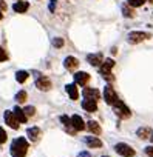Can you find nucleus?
I'll return each mask as SVG.
<instances>
[{"mask_svg": "<svg viewBox=\"0 0 153 157\" xmlns=\"http://www.w3.org/2000/svg\"><path fill=\"white\" fill-rule=\"evenodd\" d=\"M87 60H88L90 65H93V66H99V65H102L104 57H102L101 52H96V54H88V56H87Z\"/></svg>", "mask_w": 153, "mask_h": 157, "instance_id": "11", "label": "nucleus"}, {"mask_svg": "<svg viewBox=\"0 0 153 157\" xmlns=\"http://www.w3.org/2000/svg\"><path fill=\"white\" fill-rule=\"evenodd\" d=\"M104 99H105V102L108 103V105H115L119 99H118V94H116V91L110 86V85H107L105 86V90H104Z\"/></svg>", "mask_w": 153, "mask_h": 157, "instance_id": "6", "label": "nucleus"}, {"mask_svg": "<svg viewBox=\"0 0 153 157\" xmlns=\"http://www.w3.org/2000/svg\"><path fill=\"white\" fill-rule=\"evenodd\" d=\"M82 108H84L85 111H88V113H95V111L98 109V103H96V100L85 99V100L82 102Z\"/></svg>", "mask_w": 153, "mask_h": 157, "instance_id": "14", "label": "nucleus"}, {"mask_svg": "<svg viewBox=\"0 0 153 157\" xmlns=\"http://www.w3.org/2000/svg\"><path fill=\"white\" fill-rule=\"evenodd\" d=\"M150 140H151V142H153V136H151V137H150Z\"/></svg>", "mask_w": 153, "mask_h": 157, "instance_id": "36", "label": "nucleus"}, {"mask_svg": "<svg viewBox=\"0 0 153 157\" xmlns=\"http://www.w3.org/2000/svg\"><path fill=\"white\" fill-rule=\"evenodd\" d=\"M2 17H3V16H2V11H0V19H2Z\"/></svg>", "mask_w": 153, "mask_h": 157, "instance_id": "35", "label": "nucleus"}, {"mask_svg": "<svg viewBox=\"0 0 153 157\" xmlns=\"http://www.w3.org/2000/svg\"><path fill=\"white\" fill-rule=\"evenodd\" d=\"M136 134H138L139 139H150V137L153 136V134H151V128H148V126L139 128V129L136 131Z\"/></svg>", "mask_w": 153, "mask_h": 157, "instance_id": "18", "label": "nucleus"}, {"mask_svg": "<svg viewBox=\"0 0 153 157\" xmlns=\"http://www.w3.org/2000/svg\"><path fill=\"white\" fill-rule=\"evenodd\" d=\"M25 114H26V117H31V116H34L36 114V108L34 106H25Z\"/></svg>", "mask_w": 153, "mask_h": 157, "instance_id": "27", "label": "nucleus"}, {"mask_svg": "<svg viewBox=\"0 0 153 157\" xmlns=\"http://www.w3.org/2000/svg\"><path fill=\"white\" fill-rule=\"evenodd\" d=\"M115 151L119 155H122V157H133L135 155V149L130 145H127V143H116L115 145Z\"/></svg>", "mask_w": 153, "mask_h": 157, "instance_id": "5", "label": "nucleus"}, {"mask_svg": "<svg viewBox=\"0 0 153 157\" xmlns=\"http://www.w3.org/2000/svg\"><path fill=\"white\" fill-rule=\"evenodd\" d=\"M26 97H28V94H26L25 91H19V93L16 94V97H14V99H16V102H17V103H23V102L26 100Z\"/></svg>", "mask_w": 153, "mask_h": 157, "instance_id": "23", "label": "nucleus"}, {"mask_svg": "<svg viewBox=\"0 0 153 157\" xmlns=\"http://www.w3.org/2000/svg\"><path fill=\"white\" fill-rule=\"evenodd\" d=\"M147 39H150V34H148V33H142V31H133V33H130L128 37H127L128 43H131V45L141 43V42L147 40Z\"/></svg>", "mask_w": 153, "mask_h": 157, "instance_id": "3", "label": "nucleus"}, {"mask_svg": "<svg viewBox=\"0 0 153 157\" xmlns=\"http://www.w3.org/2000/svg\"><path fill=\"white\" fill-rule=\"evenodd\" d=\"M113 66H115V60H113V59H105V60L102 62L101 68H99L101 74L107 78V80H113V74H111Z\"/></svg>", "mask_w": 153, "mask_h": 157, "instance_id": "2", "label": "nucleus"}, {"mask_svg": "<svg viewBox=\"0 0 153 157\" xmlns=\"http://www.w3.org/2000/svg\"><path fill=\"white\" fill-rule=\"evenodd\" d=\"M5 122H6V125L10 126V128H13V129H19V120H17V117L14 116V113L13 111H5Z\"/></svg>", "mask_w": 153, "mask_h": 157, "instance_id": "8", "label": "nucleus"}, {"mask_svg": "<svg viewBox=\"0 0 153 157\" xmlns=\"http://www.w3.org/2000/svg\"><path fill=\"white\" fill-rule=\"evenodd\" d=\"M63 66H65L66 69H70V71H74L76 68L79 66V60L76 59V57H71V56H68V57L63 60Z\"/></svg>", "mask_w": 153, "mask_h": 157, "instance_id": "13", "label": "nucleus"}, {"mask_svg": "<svg viewBox=\"0 0 153 157\" xmlns=\"http://www.w3.org/2000/svg\"><path fill=\"white\" fill-rule=\"evenodd\" d=\"M113 108H115L116 116H118V117H121V119H128V117L131 116L130 109L127 108V105H124V102H122V100H118V102L113 105Z\"/></svg>", "mask_w": 153, "mask_h": 157, "instance_id": "4", "label": "nucleus"}, {"mask_svg": "<svg viewBox=\"0 0 153 157\" xmlns=\"http://www.w3.org/2000/svg\"><path fill=\"white\" fill-rule=\"evenodd\" d=\"M54 6H56V0H51V5H50V10L54 11Z\"/></svg>", "mask_w": 153, "mask_h": 157, "instance_id": "34", "label": "nucleus"}, {"mask_svg": "<svg viewBox=\"0 0 153 157\" xmlns=\"http://www.w3.org/2000/svg\"><path fill=\"white\" fill-rule=\"evenodd\" d=\"M145 154H147L148 157H153V146H147V148H145Z\"/></svg>", "mask_w": 153, "mask_h": 157, "instance_id": "31", "label": "nucleus"}, {"mask_svg": "<svg viewBox=\"0 0 153 157\" xmlns=\"http://www.w3.org/2000/svg\"><path fill=\"white\" fill-rule=\"evenodd\" d=\"M6 139H8V136H6L5 129H3V128H0V145L5 143V142H6Z\"/></svg>", "mask_w": 153, "mask_h": 157, "instance_id": "29", "label": "nucleus"}, {"mask_svg": "<svg viewBox=\"0 0 153 157\" xmlns=\"http://www.w3.org/2000/svg\"><path fill=\"white\" fill-rule=\"evenodd\" d=\"M79 157H91V155H90V152L84 151V152H81V154H79Z\"/></svg>", "mask_w": 153, "mask_h": 157, "instance_id": "33", "label": "nucleus"}, {"mask_svg": "<svg viewBox=\"0 0 153 157\" xmlns=\"http://www.w3.org/2000/svg\"><path fill=\"white\" fill-rule=\"evenodd\" d=\"M65 90H66V93H68V96H70V99H71V100H76V99L79 97V91H78V88H76V85H74V83L66 85V86H65Z\"/></svg>", "mask_w": 153, "mask_h": 157, "instance_id": "17", "label": "nucleus"}, {"mask_svg": "<svg viewBox=\"0 0 153 157\" xmlns=\"http://www.w3.org/2000/svg\"><path fill=\"white\" fill-rule=\"evenodd\" d=\"M85 143H87L90 148H101V146H102V142H101L98 137H85Z\"/></svg>", "mask_w": 153, "mask_h": 157, "instance_id": "20", "label": "nucleus"}, {"mask_svg": "<svg viewBox=\"0 0 153 157\" xmlns=\"http://www.w3.org/2000/svg\"><path fill=\"white\" fill-rule=\"evenodd\" d=\"M36 86H37L40 91H50V88H51V82H50V78H48L46 75L39 74V75L36 77Z\"/></svg>", "mask_w": 153, "mask_h": 157, "instance_id": "7", "label": "nucleus"}, {"mask_svg": "<svg viewBox=\"0 0 153 157\" xmlns=\"http://www.w3.org/2000/svg\"><path fill=\"white\" fill-rule=\"evenodd\" d=\"M102 157H108V155H102Z\"/></svg>", "mask_w": 153, "mask_h": 157, "instance_id": "38", "label": "nucleus"}, {"mask_svg": "<svg viewBox=\"0 0 153 157\" xmlns=\"http://www.w3.org/2000/svg\"><path fill=\"white\" fill-rule=\"evenodd\" d=\"M28 71H17L16 72V80L19 82V83H23L25 80H26V78H28Z\"/></svg>", "mask_w": 153, "mask_h": 157, "instance_id": "22", "label": "nucleus"}, {"mask_svg": "<svg viewBox=\"0 0 153 157\" xmlns=\"http://www.w3.org/2000/svg\"><path fill=\"white\" fill-rule=\"evenodd\" d=\"M28 8H30V3L25 2V0L14 3V6H13V10H14L16 13H25V11H28Z\"/></svg>", "mask_w": 153, "mask_h": 157, "instance_id": "19", "label": "nucleus"}, {"mask_svg": "<svg viewBox=\"0 0 153 157\" xmlns=\"http://www.w3.org/2000/svg\"><path fill=\"white\" fill-rule=\"evenodd\" d=\"M88 80H90V74H88V72L81 71V72H76V74H74V82H76V85L85 86V85L88 83Z\"/></svg>", "mask_w": 153, "mask_h": 157, "instance_id": "9", "label": "nucleus"}, {"mask_svg": "<svg viewBox=\"0 0 153 157\" xmlns=\"http://www.w3.org/2000/svg\"><path fill=\"white\" fill-rule=\"evenodd\" d=\"M71 128H73L74 131H82V129H85V122L82 120L81 116H73V117H71Z\"/></svg>", "mask_w": 153, "mask_h": 157, "instance_id": "10", "label": "nucleus"}, {"mask_svg": "<svg viewBox=\"0 0 153 157\" xmlns=\"http://www.w3.org/2000/svg\"><path fill=\"white\" fill-rule=\"evenodd\" d=\"M150 3H153V0H150Z\"/></svg>", "mask_w": 153, "mask_h": 157, "instance_id": "37", "label": "nucleus"}, {"mask_svg": "<svg viewBox=\"0 0 153 157\" xmlns=\"http://www.w3.org/2000/svg\"><path fill=\"white\" fill-rule=\"evenodd\" d=\"M13 113H14V116L17 117V120H19L20 123H26V122H28V117H26L25 111H23L20 106H16V108L13 109Z\"/></svg>", "mask_w": 153, "mask_h": 157, "instance_id": "16", "label": "nucleus"}, {"mask_svg": "<svg viewBox=\"0 0 153 157\" xmlns=\"http://www.w3.org/2000/svg\"><path fill=\"white\" fill-rule=\"evenodd\" d=\"M122 14H124L125 17H133V16H135V13H133V10L130 8V5H124V6H122Z\"/></svg>", "mask_w": 153, "mask_h": 157, "instance_id": "25", "label": "nucleus"}, {"mask_svg": "<svg viewBox=\"0 0 153 157\" xmlns=\"http://www.w3.org/2000/svg\"><path fill=\"white\" fill-rule=\"evenodd\" d=\"M28 146L30 145H28V140L25 137H17L11 143V155L13 157H25Z\"/></svg>", "mask_w": 153, "mask_h": 157, "instance_id": "1", "label": "nucleus"}, {"mask_svg": "<svg viewBox=\"0 0 153 157\" xmlns=\"http://www.w3.org/2000/svg\"><path fill=\"white\" fill-rule=\"evenodd\" d=\"M60 122L66 126V128H71V119L70 117H66V116H62L60 117Z\"/></svg>", "mask_w": 153, "mask_h": 157, "instance_id": "28", "label": "nucleus"}, {"mask_svg": "<svg viewBox=\"0 0 153 157\" xmlns=\"http://www.w3.org/2000/svg\"><path fill=\"white\" fill-rule=\"evenodd\" d=\"M82 94L85 99H91V100H99V97H101V93L96 88H84Z\"/></svg>", "mask_w": 153, "mask_h": 157, "instance_id": "12", "label": "nucleus"}, {"mask_svg": "<svg viewBox=\"0 0 153 157\" xmlns=\"http://www.w3.org/2000/svg\"><path fill=\"white\" fill-rule=\"evenodd\" d=\"M6 10V3H5V0H0V11H5Z\"/></svg>", "mask_w": 153, "mask_h": 157, "instance_id": "32", "label": "nucleus"}, {"mask_svg": "<svg viewBox=\"0 0 153 157\" xmlns=\"http://www.w3.org/2000/svg\"><path fill=\"white\" fill-rule=\"evenodd\" d=\"M26 136H28V139H30L31 142H37V140L40 139V129H39L37 126L28 128V131H26Z\"/></svg>", "mask_w": 153, "mask_h": 157, "instance_id": "15", "label": "nucleus"}, {"mask_svg": "<svg viewBox=\"0 0 153 157\" xmlns=\"http://www.w3.org/2000/svg\"><path fill=\"white\" fill-rule=\"evenodd\" d=\"M147 0H127V5H130L131 8H138V6H142Z\"/></svg>", "mask_w": 153, "mask_h": 157, "instance_id": "24", "label": "nucleus"}, {"mask_svg": "<svg viewBox=\"0 0 153 157\" xmlns=\"http://www.w3.org/2000/svg\"><path fill=\"white\" fill-rule=\"evenodd\" d=\"M5 60H8V54L2 46H0V62H5Z\"/></svg>", "mask_w": 153, "mask_h": 157, "instance_id": "30", "label": "nucleus"}, {"mask_svg": "<svg viewBox=\"0 0 153 157\" xmlns=\"http://www.w3.org/2000/svg\"><path fill=\"white\" fill-rule=\"evenodd\" d=\"M53 46H56V48H62V46H63V39H60V37H54V39H53Z\"/></svg>", "mask_w": 153, "mask_h": 157, "instance_id": "26", "label": "nucleus"}, {"mask_svg": "<svg viewBox=\"0 0 153 157\" xmlns=\"http://www.w3.org/2000/svg\"><path fill=\"white\" fill-rule=\"evenodd\" d=\"M87 128L93 132V134H101V126H99V123L98 122H95V120H90L88 123H87Z\"/></svg>", "mask_w": 153, "mask_h": 157, "instance_id": "21", "label": "nucleus"}]
</instances>
